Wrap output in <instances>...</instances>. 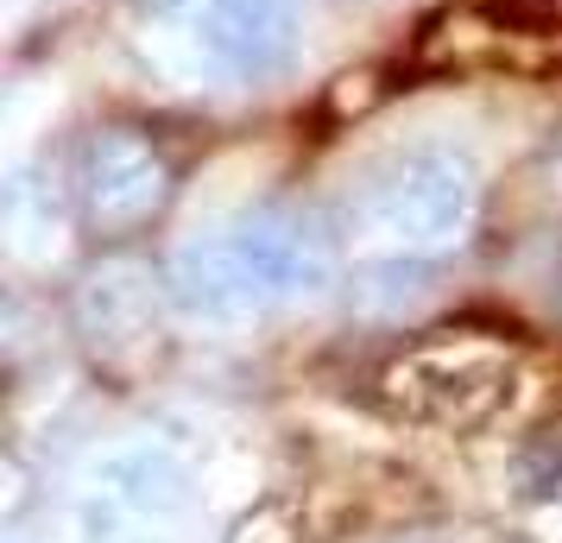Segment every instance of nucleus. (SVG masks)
<instances>
[{"mask_svg":"<svg viewBox=\"0 0 562 543\" xmlns=\"http://www.w3.org/2000/svg\"><path fill=\"white\" fill-rule=\"evenodd\" d=\"M481 222V178L456 146H405L385 152L348 190L341 234L380 272H424L461 253Z\"/></svg>","mask_w":562,"mask_h":543,"instance_id":"obj_1","label":"nucleus"},{"mask_svg":"<svg viewBox=\"0 0 562 543\" xmlns=\"http://www.w3.org/2000/svg\"><path fill=\"white\" fill-rule=\"evenodd\" d=\"M335 272V228L310 208L266 203L228 222L196 247H183L171 265V297L190 316H254L297 291L329 285Z\"/></svg>","mask_w":562,"mask_h":543,"instance_id":"obj_2","label":"nucleus"},{"mask_svg":"<svg viewBox=\"0 0 562 543\" xmlns=\"http://www.w3.org/2000/svg\"><path fill=\"white\" fill-rule=\"evenodd\" d=\"M512 380H518L512 341L486 336V329H442V336L411 341L405 354L380 366V405L411 423L468 430L506 405Z\"/></svg>","mask_w":562,"mask_h":543,"instance_id":"obj_3","label":"nucleus"},{"mask_svg":"<svg viewBox=\"0 0 562 543\" xmlns=\"http://www.w3.org/2000/svg\"><path fill=\"white\" fill-rule=\"evenodd\" d=\"M70 190H77L82 228L95 240H133V234H146L171 208L178 165H171V152L146 127L108 121V127H95L77 146Z\"/></svg>","mask_w":562,"mask_h":543,"instance_id":"obj_4","label":"nucleus"},{"mask_svg":"<svg viewBox=\"0 0 562 543\" xmlns=\"http://www.w3.org/2000/svg\"><path fill=\"white\" fill-rule=\"evenodd\" d=\"M203 52L228 82H279L297 64V0H209Z\"/></svg>","mask_w":562,"mask_h":543,"instance_id":"obj_5","label":"nucleus"},{"mask_svg":"<svg viewBox=\"0 0 562 543\" xmlns=\"http://www.w3.org/2000/svg\"><path fill=\"white\" fill-rule=\"evenodd\" d=\"M486 13L506 32H525V38H557L562 32V0H486Z\"/></svg>","mask_w":562,"mask_h":543,"instance_id":"obj_6","label":"nucleus"},{"mask_svg":"<svg viewBox=\"0 0 562 543\" xmlns=\"http://www.w3.org/2000/svg\"><path fill=\"white\" fill-rule=\"evenodd\" d=\"M557 304H562V279H557Z\"/></svg>","mask_w":562,"mask_h":543,"instance_id":"obj_7","label":"nucleus"},{"mask_svg":"<svg viewBox=\"0 0 562 543\" xmlns=\"http://www.w3.org/2000/svg\"><path fill=\"white\" fill-rule=\"evenodd\" d=\"M153 7H171V0H153Z\"/></svg>","mask_w":562,"mask_h":543,"instance_id":"obj_8","label":"nucleus"}]
</instances>
